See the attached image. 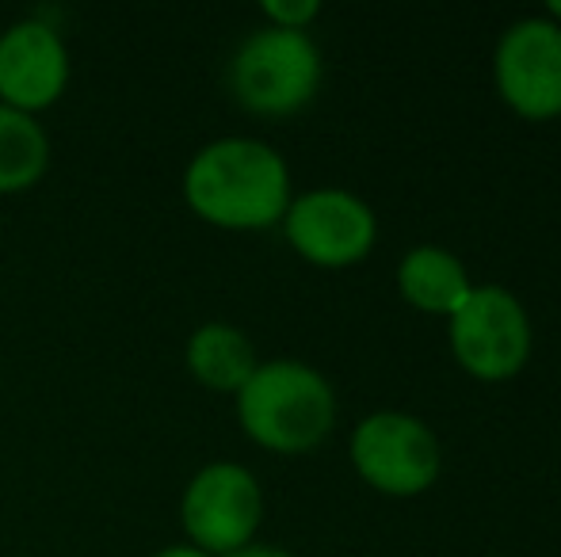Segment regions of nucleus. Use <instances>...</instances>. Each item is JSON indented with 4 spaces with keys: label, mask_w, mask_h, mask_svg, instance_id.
<instances>
[{
    "label": "nucleus",
    "mask_w": 561,
    "mask_h": 557,
    "mask_svg": "<svg viewBox=\"0 0 561 557\" xmlns=\"http://www.w3.org/2000/svg\"><path fill=\"white\" fill-rule=\"evenodd\" d=\"M283 230H287L290 248L318 268L359 264L378 237L375 210L340 187H321V192H306L290 199L287 214H283Z\"/></svg>",
    "instance_id": "nucleus-7"
},
{
    "label": "nucleus",
    "mask_w": 561,
    "mask_h": 557,
    "mask_svg": "<svg viewBox=\"0 0 561 557\" xmlns=\"http://www.w3.org/2000/svg\"><path fill=\"white\" fill-rule=\"evenodd\" d=\"M69 89V46L58 27L20 20L0 35V104L23 115L54 107Z\"/></svg>",
    "instance_id": "nucleus-9"
},
{
    "label": "nucleus",
    "mask_w": 561,
    "mask_h": 557,
    "mask_svg": "<svg viewBox=\"0 0 561 557\" xmlns=\"http://www.w3.org/2000/svg\"><path fill=\"white\" fill-rule=\"evenodd\" d=\"M321 54L306 31L264 27L237 46L229 92L252 115H295L318 96Z\"/></svg>",
    "instance_id": "nucleus-3"
},
{
    "label": "nucleus",
    "mask_w": 561,
    "mask_h": 557,
    "mask_svg": "<svg viewBox=\"0 0 561 557\" xmlns=\"http://www.w3.org/2000/svg\"><path fill=\"white\" fill-rule=\"evenodd\" d=\"M260 520H264V492L256 477L237 462L203 466L180 500L187 543L210 557H229L252 546Z\"/></svg>",
    "instance_id": "nucleus-4"
},
{
    "label": "nucleus",
    "mask_w": 561,
    "mask_h": 557,
    "mask_svg": "<svg viewBox=\"0 0 561 557\" xmlns=\"http://www.w3.org/2000/svg\"><path fill=\"white\" fill-rule=\"evenodd\" d=\"M184 199L218 230H267L290 207V169L267 141L218 138L187 161Z\"/></svg>",
    "instance_id": "nucleus-1"
},
{
    "label": "nucleus",
    "mask_w": 561,
    "mask_h": 557,
    "mask_svg": "<svg viewBox=\"0 0 561 557\" xmlns=\"http://www.w3.org/2000/svg\"><path fill=\"white\" fill-rule=\"evenodd\" d=\"M398 287L409 305H416V310H424V313H444V317H450V313L470 298L473 282L450 253H444V248H436V245H421L401 260Z\"/></svg>",
    "instance_id": "nucleus-11"
},
{
    "label": "nucleus",
    "mask_w": 561,
    "mask_h": 557,
    "mask_svg": "<svg viewBox=\"0 0 561 557\" xmlns=\"http://www.w3.org/2000/svg\"><path fill=\"white\" fill-rule=\"evenodd\" d=\"M153 557H210V554L195 550L192 543H176V546H164V550H157Z\"/></svg>",
    "instance_id": "nucleus-15"
},
{
    "label": "nucleus",
    "mask_w": 561,
    "mask_h": 557,
    "mask_svg": "<svg viewBox=\"0 0 561 557\" xmlns=\"http://www.w3.org/2000/svg\"><path fill=\"white\" fill-rule=\"evenodd\" d=\"M321 4L318 0H264V15L267 27H283V31H306L318 20Z\"/></svg>",
    "instance_id": "nucleus-13"
},
{
    "label": "nucleus",
    "mask_w": 561,
    "mask_h": 557,
    "mask_svg": "<svg viewBox=\"0 0 561 557\" xmlns=\"http://www.w3.org/2000/svg\"><path fill=\"white\" fill-rule=\"evenodd\" d=\"M450 351L466 374L504 382L531 356V321L516 294L504 287H473L450 313Z\"/></svg>",
    "instance_id": "nucleus-5"
},
{
    "label": "nucleus",
    "mask_w": 561,
    "mask_h": 557,
    "mask_svg": "<svg viewBox=\"0 0 561 557\" xmlns=\"http://www.w3.org/2000/svg\"><path fill=\"white\" fill-rule=\"evenodd\" d=\"M50 169V138L35 115L0 104V195H23L38 187Z\"/></svg>",
    "instance_id": "nucleus-12"
},
{
    "label": "nucleus",
    "mask_w": 561,
    "mask_h": 557,
    "mask_svg": "<svg viewBox=\"0 0 561 557\" xmlns=\"http://www.w3.org/2000/svg\"><path fill=\"white\" fill-rule=\"evenodd\" d=\"M547 12H550V15H554V23H558V27H561V0H554V4H550V8H547Z\"/></svg>",
    "instance_id": "nucleus-16"
},
{
    "label": "nucleus",
    "mask_w": 561,
    "mask_h": 557,
    "mask_svg": "<svg viewBox=\"0 0 561 557\" xmlns=\"http://www.w3.org/2000/svg\"><path fill=\"white\" fill-rule=\"evenodd\" d=\"M496 92L524 119L561 115V27L554 20H519L504 31L493 58Z\"/></svg>",
    "instance_id": "nucleus-8"
},
{
    "label": "nucleus",
    "mask_w": 561,
    "mask_h": 557,
    "mask_svg": "<svg viewBox=\"0 0 561 557\" xmlns=\"http://www.w3.org/2000/svg\"><path fill=\"white\" fill-rule=\"evenodd\" d=\"M187 371L199 386L215 390V394H233L252 379V371L260 367L256 348L237 325L226 321H207L187 336Z\"/></svg>",
    "instance_id": "nucleus-10"
},
{
    "label": "nucleus",
    "mask_w": 561,
    "mask_h": 557,
    "mask_svg": "<svg viewBox=\"0 0 561 557\" xmlns=\"http://www.w3.org/2000/svg\"><path fill=\"white\" fill-rule=\"evenodd\" d=\"M237 420L256 446L306 454L325 443L336 423V397L325 374L298 359H267L237 390Z\"/></svg>",
    "instance_id": "nucleus-2"
},
{
    "label": "nucleus",
    "mask_w": 561,
    "mask_h": 557,
    "mask_svg": "<svg viewBox=\"0 0 561 557\" xmlns=\"http://www.w3.org/2000/svg\"><path fill=\"white\" fill-rule=\"evenodd\" d=\"M352 462L370 489L386 497H416L436 485L444 454L424 420L409 413H375L355 428Z\"/></svg>",
    "instance_id": "nucleus-6"
},
{
    "label": "nucleus",
    "mask_w": 561,
    "mask_h": 557,
    "mask_svg": "<svg viewBox=\"0 0 561 557\" xmlns=\"http://www.w3.org/2000/svg\"><path fill=\"white\" fill-rule=\"evenodd\" d=\"M229 557H295L290 550H279V546H244V550H237V554H229Z\"/></svg>",
    "instance_id": "nucleus-14"
}]
</instances>
